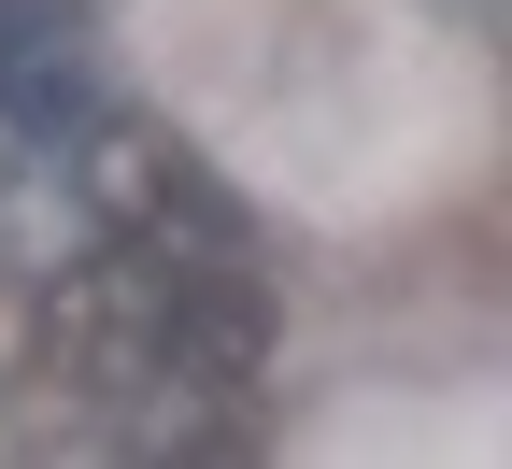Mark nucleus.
I'll return each mask as SVG.
<instances>
[{"mask_svg": "<svg viewBox=\"0 0 512 469\" xmlns=\"http://www.w3.org/2000/svg\"><path fill=\"white\" fill-rule=\"evenodd\" d=\"M0 114L86 128V15L72 0H0Z\"/></svg>", "mask_w": 512, "mask_h": 469, "instance_id": "nucleus-4", "label": "nucleus"}, {"mask_svg": "<svg viewBox=\"0 0 512 469\" xmlns=\"http://www.w3.org/2000/svg\"><path fill=\"white\" fill-rule=\"evenodd\" d=\"M256 370H271V285L242 256H157V384L256 398Z\"/></svg>", "mask_w": 512, "mask_h": 469, "instance_id": "nucleus-3", "label": "nucleus"}, {"mask_svg": "<svg viewBox=\"0 0 512 469\" xmlns=\"http://www.w3.org/2000/svg\"><path fill=\"white\" fill-rule=\"evenodd\" d=\"M86 214L114 242H157V256H242V199L214 185V157L171 143V128H143V114L86 128Z\"/></svg>", "mask_w": 512, "mask_h": 469, "instance_id": "nucleus-1", "label": "nucleus"}, {"mask_svg": "<svg viewBox=\"0 0 512 469\" xmlns=\"http://www.w3.org/2000/svg\"><path fill=\"white\" fill-rule=\"evenodd\" d=\"M43 384L72 398H157V242H100L43 299Z\"/></svg>", "mask_w": 512, "mask_h": 469, "instance_id": "nucleus-2", "label": "nucleus"}]
</instances>
